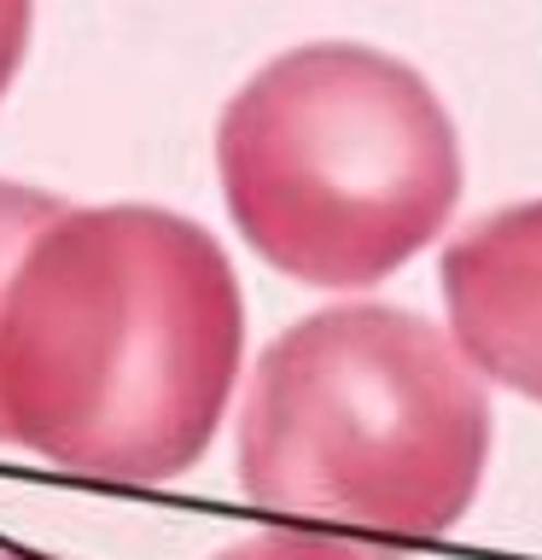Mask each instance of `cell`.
Wrapping results in <instances>:
<instances>
[{"instance_id":"277c9868","label":"cell","mask_w":542,"mask_h":560,"mask_svg":"<svg viewBox=\"0 0 542 560\" xmlns=\"http://www.w3.org/2000/svg\"><path fill=\"white\" fill-rule=\"evenodd\" d=\"M449 345L479 380L542 402V199L502 205L444 252Z\"/></svg>"},{"instance_id":"7a4b0ae2","label":"cell","mask_w":542,"mask_h":560,"mask_svg":"<svg viewBox=\"0 0 542 560\" xmlns=\"http://www.w3.org/2000/svg\"><path fill=\"white\" fill-rule=\"evenodd\" d=\"M490 467V392L426 315L315 310L257 357L239 490L362 560L449 537Z\"/></svg>"},{"instance_id":"8992f818","label":"cell","mask_w":542,"mask_h":560,"mask_svg":"<svg viewBox=\"0 0 542 560\" xmlns=\"http://www.w3.org/2000/svg\"><path fill=\"white\" fill-rule=\"evenodd\" d=\"M216 560H362V555L321 532H251V537L227 542Z\"/></svg>"},{"instance_id":"6da1fadb","label":"cell","mask_w":542,"mask_h":560,"mask_svg":"<svg viewBox=\"0 0 542 560\" xmlns=\"http://www.w3.org/2000/svg\"><path fill=\"white\" fill-rule=\"evenodd\" d=\"M245 362V292L204 222L64 205L0 287V444L117 485L199 467Z\"/></svg>"},{"instance_id":"3957f363","label":"cell","mask_w":542,"mask_h":560,"mask_svg":"<svg viewBox=\"0 0 542 560\" xmlns=\"http://www.w3.org/2000/svg\"><path fill=\"white\" fill-rule=\"evenodd\" d=\"M216 175L239 240L269 269L356 292L449 228L467 158L449 105L409 59L304 42L222 105Z\"/></svg>"},{"instance_id":"ba28073f","label":"cell","mask_w":542,"mask_h":560,"mask_svg":"<svg viewBox=\"0 0 542 560\" xmlns=\"http://www.w3.org/2000/svg\"><path fill=\"white\" fill-rule=\"evenodd\" d=\"M0 560H35V555H0Z\"/></svg>"},{"instance_id":"5b68a950","label":"cell","mask_w":542,"mask_h":560,"mask_svg":"<svg viewBox=\"0 0 542 560\" xmlns=\"http://www.w3.org/2000/svg\"><path fill=\"white\" fill-rule=\"evenodd\" d=\"M64 210L59 192H42V187H24V182H0V287H7L17 252L35 240V228L52 222Z\"/></svg>"},{"instance_id":"52a82bcc","label":"cell","mask_w":542,"mask_h":560,"mask_svg":"<svg viewBox=\"0 0 542 560\" xmlns=\"http://www.w3.org/2000/svg\"><path fill=\"white\" fill-rule=\"evenodd\" d=\"M30 24H35V0H0V94L12 88L17 65L30 52Z\"/></svg>"}]
</instances>
